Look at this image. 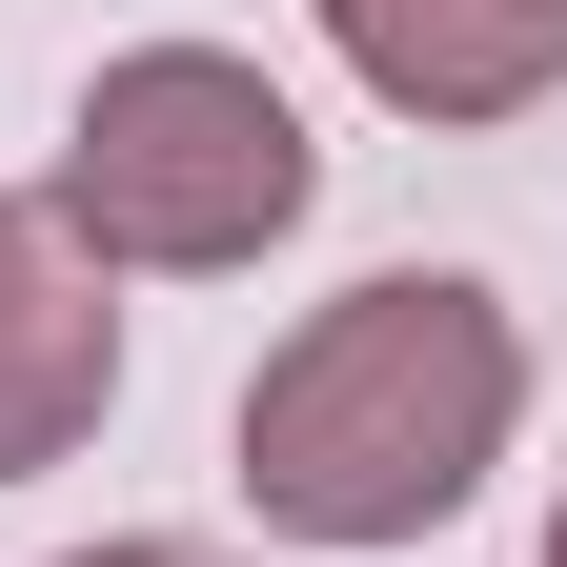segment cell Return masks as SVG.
<instances>
[{
    "label": "cell",
    "instance_id": "cell-1",
    "mask_svg": "<svg viewBox=\"0 0 567 567\" xmlns=\"http://www.w3.org/2000/svg\"><path fill=\"white\" fill-rule=\"evenodd\" d=\"M507 425H527V324L486 284H446V264H385V284H344V305H305L264 344L244 507L284 547H425L507 466Z\"/></svg>",
    "mask_w": 567,
    "mask_h": 567
},
{
    "label": "cell",
    "instance_id": "cell-2",
    "mask_svg": "<svg viewBox=\"0 0 567 567\" xmlns=\"http://www.w3.org/2000/svg\"><path fill=\"white\" fill-rule=\"evenodd\" d=\"M305 183H324V142L305 102L264 82V61L224 41H142L82 82V122H61V244L82 264H264L284 224H305Z\"/></svg>",
    "mask_w": 567,
    "mask_h": 567
},
{
    "label": "cell",
    "instance_id": "cell-3",
    "mask_svg": "<svg viewBox=\"0 0 567 567\" xmlns=\"http://www.w3.org/2000/svg\"><path fill=\"white\" fill-rule=\"evenodd\" d=\"M122 405V305L61 244V203H0V486H41L82 425Z\"/></svg>",
    "mask_w": 567,
    "mask_h": 567
},
{
    "label": "cell",
    "instance_id": "cell-4",
    "mask_svg": "<svg viewBox=\"0 0 567 567\" xmlns=\"http://www.w3.org/2000/svg\"><path fill=\"white\" fill-rule=\"evenodd\" d=\"M324 41L405 122H527L567 82V0H324Z\"/></svg>",
    "mask_w": 567,
    "mask_h": 567
},
{
    "label": "cell",
    "instance_id": "cell-5",
    "mask_svg": "<svg viewBox=\"0 0 567 567\" xmlns=\"http://www.w3.org/2000/svg\"><path fill=\"white\" fill-rule=\"evenodd\" d=\"M61 567H203V547H61Z\"/></svg>",
    "mask_w": 567,
    "mask_h": 567
},
{
    "label": "cell",
    "instance_id": "cell-6",
    "mask_svg": "<svg viewBox=\"0 0 567 567\" xmlns=\"http://www.w3.org/2000/svg\"><path fill=\"white\" fill-rule=\"evenodd\" d=\"M547 567H567V486H547Z\"/></svg>",
    "mask_w": 567,
    "mask_h": 567
}]
</instances>
